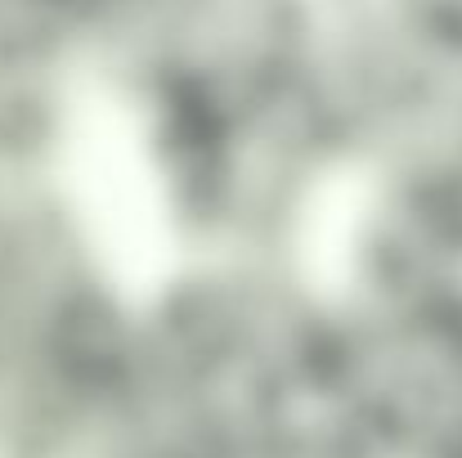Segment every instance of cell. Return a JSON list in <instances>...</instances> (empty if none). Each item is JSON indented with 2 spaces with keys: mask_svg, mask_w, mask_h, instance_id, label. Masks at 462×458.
<instances>
[{
  "mask_svg": "<svg viewBox=\"0 0 462 458\" xmlns=\"http://www.w3.org/2000/svg\"><path fill=\"white\" fill-rule=\"evenodd\" d=\"M166 257L319 261L350 189L297 81L247 99H166L126 117Z\"/></svg>",
  "mask_w": 462,
  "mask_h": 458,
  "instance_id": "1",
  "label": "cell"
},
{
  "mask_svg": "<svg viewBox=\"0 0 462 458\" xmlns=\"http://www.w3.org/2000/svg\"><path fill=\"white\" fill-rule=\"evenodd\" d=\"M140 323L243 450L314 409L328 323L319 261L166 257L157 275L140 279Z\"/></svg>",
  "mask_w": 462,
  "mask_h": 458,
  "instance_id": "2",
  "label": "cell"
},
{
  "mask_svg": "<svg viewBox=\"0 0 462 458\" xmlns=\"http://www.w3.org/2000/svg\"><path fill=\"white\" fill-rule=\"evenodd\" d=\"M297 90L355 180L440 136L462 99V54L409 0H310Z\"/></svg>",
  "mask_w": 462,
  "mask_h": 458,
  "instance_id": "3",
  "label": "cell"
},
{
  "mask_svg": "<svg viewBox=\"0 0 462 458\" xmlns=\"http://www.w3.org/2000/svg\"><path fill=\"white\" fill-rule=\"evenodd\" d=\"M314 409L395 458H462V323L445 305H373L328 288Z\"/></svg>",
  "mask_w": 462,
  "mask_h": 458,
  "instance_id": "4",
  "label": "cell"
},
{
  "mask_svg": "<svg viewBox=\"0 0 462 458\" xmlns=\"http://www.w3.org/2000/svg\"><path fill=\"white\" fill-rule=\"evenodd\" d=\"M391 166H400V171H409V175L422 180V189L436 198L449 234L458 238V248H462V99H458V108H454V117L440 126L436 140H427L418 153H409V157H400Z\"/></svg>",
  "mask_w": 462,
  "mask_h": 458,
  "instance_id": "5",
  "label": "cell"
},
{
  "mask_svg": "<svg viewBox=\"0 0 462 458\" xmlns=\"http://www.w3.org/2000/svg\"><path fill=\"white\" fill-rule=\"evenodd\" d=\"M409 5L422 14V23H427L436 36H445L462 54V0H409Z\"/></svg>",
  "mask_w": 462,
  "mask_h": 458,
  "instance_id": "6",
  "label": "cell"
},
{
  "mask_svg": "<svg viewBox=\"0 0 462 458\" xmlns=\"http://www.w3.org/2000/svg\"><path fill=\"white\" fill-rule=\"evenodd\" d=\"M454 314H458V323H462V293L454 297Z\"/></svg>",
  "mask_w": 462,
  "mask_h": 458,
  "instance_id": "7",
  "label": "cell"
}]
</instances>
